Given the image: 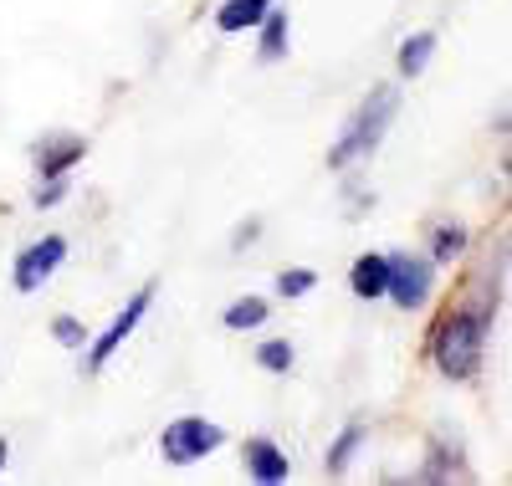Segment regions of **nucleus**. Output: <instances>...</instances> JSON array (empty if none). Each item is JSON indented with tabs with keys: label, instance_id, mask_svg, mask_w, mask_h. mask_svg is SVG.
Here are the masks:
<instances>
[{
	"label": "nucleus",
	"instance_id": "obj_1",
	"mask_svg": "<svg viewBox=\"0 0 512 486\" xmlns=\"http://www.w3.org/2000/svg\"><path fill=\"white\" fill-rule=\"evenodd\" d=\"M395 108H400V93H395V87H374V93L359 103V113L349 118L344 139L333 144L328 164H333V169H344V164H354V159L374 154V149H379V139H384V128H390V118H395Z\"/></svg>",
	"mask_w": 512,
	"mask_h": 486
},
{
	"label": "nucleus",
	"instance_id": "obj_2",
	"mask_svg": "<svg viewBox=\"0 0 512 486\" xmlns=\"http://www.w3.org/2000/svg\"><path fill=\"white\" fill-rule=\"evenodd\" d=\"M487 343V313H456L436 328V364L451 379H472Z\"/></svg>",
	"mask_w": 512,
	"mask_h": 486
},
{
	"label": "nucleus",
	"instance_id": "obj_3",
	"mask_svg": "<svg viewBox=\"0 0 512 486\" xmlns=\"http://www.w3.org/2000/svg\"><path fill=\"white\" fill-rule=\"evenodd\" d=\"M221 440H226L221 425H210V420H200V415H180L175 425H164L159 451H164L169 466H195V461H205L210 451H216Z\"/></svg>",
	"mask_w": 512,
	"mask_h": 486
},
{
	"label": "nucleus",
	"instance_id": "obj_4",
	"mask_svg": "<svg viewBox=\"0 0 512 486\" xmlns=\"http://www.w3.org/2000/svg\"><path fill=\"white\" fill-rule=\"evenodd\" d=\"M384 292H390L400 307H420L425 297H431V261L425 256H390V282H384Z\"/></svg>",
	"mask_w": 512,
	"mask_h": 486
},
{
	"label": "nucleus",
	"instance_id": "obj_5",
	"mask_svg": "<svg viewBox=\"0 0 512 486\" xmlns=\"http://www.w3.org/2000/svg\"><path fill=\"white\" fill-rule=\"evenodd\" d=\"M62 261H67V241L62 236H41L36 246H26L16 256V292H36L41 282L62 267Z\"/></svg>",
	"mask_w": 512,
	"mask_h": 486
},
{
	"label": "nucleus",
	"instance_id": "obj_6",
	"mask_svg": "<svg viewBox=\"0 0 512 486\" xmlns=\"http://www.w3.org/2000/svg\"><path fill=\"white\" fill-rule=\"evenodd\" d=\"M149 292H154V287H144V292H134V302H128V307H123V313L113 318V328H108V333H103V338L93 343V374H98V369H103V364L113 359V348H118V343H123L128 333H134V328H139V318H144V307H149Z\"/></svg>",
	"mask_w": 512,
	"mask_h": 486
},
{
	"label": "nucleus",
	"instance_id": "obj_7",
	"mask_svg": "<svg viewBox=\"0 0 512 486\" xmlns=\"http://www.w3.org/2000/svg\"><path fill=\"white\" fill-rule=\"evenodd\" d=\"M82 154H88V144H82L77 134H62V139H41L36 144V169L41 180H57V174H67Z\"/></svg>",
	"mask_w": 512,
	"mask_h": 486
},
{
	"label": "nucleus",
	"instance_id": "obj_8",
	"mask_svg": "<svg viewBox=\"0 0 512 486\" xmlns=\"http://www.w3.org/2000/svg\"><path fill=\"white\" fill-rule=\"evenodd\" d=\"M246 471L256 476V481H287V471H292V461L272 446V440H246Z\"/></svg>",
	"mask_w": 512,
	"mask_h": 486
},
{
	"label": "nucleus",
	"instance_id": "obj_9",
	"mask_svg": "<svg viewBox=\"0 0 512 486\" xmlns=\"http://www.w3.org/2000/svg\"><path fill=\"white\" fill-rule=\"evenodd\" d=\"M384 282H390V256H359L354 261V272H349V287H354V297H364V302H374V297H384Z\"/></svg>",
	"mask_w": 512,
	"mask_h": 486
},
{
	"label": "nucleus",
	"instance_id": "obj_10",
	"mask_svg": "<svg viewBox=\"0 0 512 486\" xmlns=\"http://www.w3.org/2000/svg\"><path fill=\"white\" fill-rule=\"evenodd\" d=\"M267 11H272V0H226V6L216 11V26H221L226 36H236V31H246V26H262Z\"/></svg>",
	"mask_w": 512,
	"mask_h": 486
},
{
	"label": "nucleus",
	"instance_id": "obj_11",
	"mask_svg": "<svg viewBox=\"0 0 512 486\" xmlns=\"http://www.w3.org/2000/svg\"><path fill=\"white\" fill-rule=\"evenodd\" d=\"M431 52H436V36H431V31H415L405 47H400V72H405V77H420L425 62H431Z\"/></svg>",
	"mask_w": 512,
	"mask_h": 486
},
{
	"label": "nucleus",
	"instance_id": "obj_12",
	"mask_svg": "<svg viewBox=\"0 0 512 486\" xmlns=\"http://www.w3.org/2000/svg\"><path fill=\"white\" fill-rule=\"evenodd\" d=\"M262 323H267V302H262V297H241V302L226 307V328H231V333H241V328H262Z\"/></svg>",
	"mask_w": 512,
	"mask_h": 486
},
{
	"label": "nucleus",
	"instance_id": "obj_13",
	"mask_svg": "<svg viewBox=\"0 0 512 486\" xmlns=\"http://www.w3.org/2000/svg\"><path fill=\"white\" fill-rule=\"evenodd\" d=\"M262 21H267V31H262V62H277L287 52V16L282 11H267Z\"/></svg>",
	"mask_w": 512,
	"mask_h": 486
},
{
	"label": "nucleus",
	"instance_id": "obj_14",
	"mask_svg": "<svg viewBox=\"0 0 512 486\" xmlns=\"http://www.w3.org/2000/svg\"><path fill=\"white\" fill-rule=\"evenodd\" d=\"M292 359H297V353H292V343H282V338H272V343L256 348V364L272 369V374H287V369H292Z\"/></svg>",
	"mask_w": 512,
	"mask_h": 486
},
{
	"label": "nucleus",
	"instance_id": "obj_15",
	"mask_svg": "<svg viewBox=\"0 0 512 486\" xmlns=\"http://www.w3.org/2000/svg\"><path fill=\"white\" fill-rule=\"evenodd\" d=\"M359 440H364V425H349L344 435H338V446L328 451V471H344L354 461V451H359Z\"/></svg>",
	"mask_w": 512,
	"mask_h": 486
},
{
	"label": "nucleus",
	"instance_id": "obj_16",
	"mask_svg": "<svg viewBox=\"0 0 512 486\" xmlns=\"http://www.w3.org/2000/svg\"><path fill=\"white\" fill-rule=\"evenodd\" d=\"M461 251H466V231H461V226H441V231H436L431 256H436V261H456Z\"/></svg>",
	"mask_w": 512,
	"mask_h": 486
},
{
	"label": "nucleus",
	"instance_id": "obj_17",
	"mask_svg": "<svg viewBox=\"0 0 512 486\" xmlns=\"http://www.w3.org/2000/svg\"><path fill=\"white\" fill-rule=\"evenodd\" d=\"M277 287H282L287 297H303V292H313V287H318V277L297 267V272H282V277H277Z\"/></svg>",
	"mask_w": 512,
	"mask_h": 486
},
{
	"label": "nucleus",
	"instance_id": "obj_18",
	"mask_svg": "<svg viewBox=\"0 0 512 486\" xmlns=\"http://www.w3.org/2000/svg\"><path fill=\"white\" fill-rule=\"evenodd\" d=\"M52 333H57V343H62V348H82V338H88V328H82L77 318H57V323H52Z\"/></svg>",
	"mask_w": 512,
	"mask_h": 486
},
{
	"label": "nucleus",
	"instance_id": "obj_19",
	"mask_svg": "<svg viewBox=\"0 0 512 486\" xmlns=\"http://www.w3.org/2000/svg\"><path fill=\"white\" fill-rule=\"evenodd\" d=\"M62 195H67V185H62V174H57L52 185H36V205H57Z\"/></svg>",
	"mask_w": 512,
	"mask_h": 486
},
{
	"label": "nucleus",
	"instance_id": "obj_20",
	"mask_svg": "<svg viewBox=\"0 0 512 486\" xmlns=\"http://www.w3.org/2000/svg\"><path fill=\"white\" fill-rule=\"evenodd\" d=\"M0 466H6V440H0Z\"/></svg>",
	"mask_w": 512,
	"mask_h": 486
}]
</instances>
